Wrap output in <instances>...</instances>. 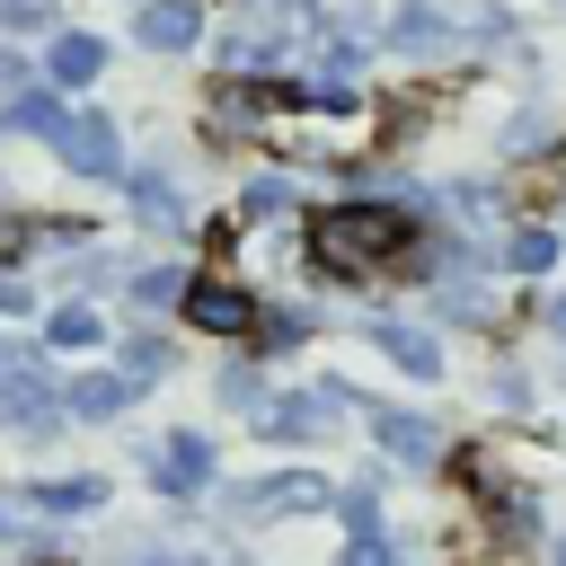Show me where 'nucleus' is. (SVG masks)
Instances as JSON below:
<instances>
[{
	"label": "nucleus",
	"instance_id": "f257e3e1",
	"mask_svg": "<svg viewBox=\"0 0 566 566\" xmlns=\"http://www.w3.org/2000/svg\"><path fill=\"white\" fill-rule=\"evenodd\" d=\"M310 248H318L327 274L371 283V274H389V265L416 248V212H407V203H327L318 230H310Z\"/></svg>",
	"mask_w": 566,
	"mask_h": 566
},
{
	"label": "nucleus",
	"instance_id": "f03ea898",
	"mask_svg": "<svg viewBox=\"0 0 566 566\" xmlns=\"http://www.w3.org/2000/svg\"><path fill=\"white\" fill-rule=\"evenodd\" d=\"M310 27H318V0H239V18H230V35H221V62H230L239 80H256V71L283 62L292 35H310Z\"/></svg>",
	"mask_w": 566,
	"mask_h": 566
},
{
	"label": "nucleus",
	"instance_id": "7ed1b4c3",
	"mask_svg": "<svg viewBox=\"0 0 566 566\" xmlns=\"http://www.w3.org/2000/svg\"><path fill=\"white\" fill-rule=\"evenodd\" d=\"M0 424L18 433V442H53L71 416H62V389L44 380V363L35 354H9L0 363Z\"/></svg>",
	"mask_w": 566,
	"mask_h": 566
},
{
	"label": "nucleus",
	"instance_id": "20e7f679",
	"mask_svg": "<svg viewBox=\"0 0 566 566\" xmlns=\"http://www.w3.org/2000/svg\"><path fill=\"white\" fill-rule=\"evenodd\" d=\"M336 486L318 469H274V478H248L230 486V522H301V513H327Z\"/></svg>",
	"mask_w": 566,
	"mask_h": 566
},
{
	"label": "nucleus",
	"instance_id": "39448f33",
	"mask_svg": "<svg viewBox=\"0 0 566 566\" xmlns=\"http://www.w3.org/2000/svg\"><path fill=\"white\" fill-rule=\"evenodd\" d=\"M186 318L203 327V336H230V345H256V292H239V283H212V274H195L186 283Z\"/></svg>",
	"mask_w": 566,
	"mask_h": 566
},
{
	"label": "nucleus",
	"instance_id": "423d86ee",
	"mask_svg": "<svg viewBox=\"0 0 566 566\" xmlns=\"http://www.w3.org/2000/svg\"><path fill=\"white\" fill-rule=\"evenodd\" d=\"M53 159H62L71 177H115V168H124V142H115V124H106V115H62Z\"/></svg>",
	"mask_w": 566,
	"mask_h": 566
},
{
	"label": "nucleus",
	"instance_id": "0eeeda50",
	"mask_svg": "<svg viewBox=\"0 0 566 566\" xmlns=\"http://www.w3.org/2000/svg\"><path fill=\"white\" fill-rule=\"evenodd\" d=\"M150 486L177 495V504L203 495V486H212V442H203V433H159V451H150Z\"/></svg>",
	"mask_w": 566,
	"mask_h": 566
},
{
	"label": "nucleus",
	"instance_id": "6e6552de",
	"mask_svg": "<svg viewBox=\"0 0 566 566\" xmlns=\"http://www.w3.org/2000/svg\"><path fill=\"white\" fill-rule=\"evenodd\" d=\"M327 407H336L327 389H292V398H265L248 424H256L265 442H318V433H327Z\"/></svg>",
	"mask_w": 566,
	"mask_h": 566
},
{
	"label": "nucleus",
	"instance_id": "1a4fd4ad",
	"mask_svg": "<svg viewBox=\"0 0 566 566\" xmlns=\"http://www.w3.org/2000/svg\"><path fill=\"white\" fill-rule=\"evenodd\" d=\"M133 35H142V53H195L203 44V9L195 0H142Z\"/></svg>",
	"mask_w": 566,
	"mask_h": 566
},
{
	"label": "nucleus",
	"instance_id": "9d476101",
	"mask_svg": "<svg viewBox=\"0 0 566 566\" xmlns=\"http://www.w3.org/2000/svg\"><path fill=\"white\" fill-rule=\"evenodd\" d=\"M371 416V442L389 451V460H407V469H433L442 460V433L424 424V416H407V407H363Z\"/></svg>",
	"mask_w": 566,
	"mask_h": 566
},
{
	"label": "nucleus",
	"instance_id": "9b49d317",
	"mask_svg": "<svg viewBox=\"0 0 566 566\" xmlns=\"http://www.w3.org/2000/svg\"><path fill=\"white\" fill-rule=\"evenodd\" d=\"M389 44H398V53H451L460 27L442 18V0H407V9L389 18Z\"/></svg>",
	"mask_w": 566,
	"mask_h": 566
},
{
	"label": "nucleus",
	"instance_id": "f8f14e48",
	"mask_svg": "<svg viewBox=\"0 0 566 566\" xmlns=\"http://www.w3.org/2000/svg\"><path fill=\"white\" fill-rule=\"evenodd\" d=\"M133 407V380L124 371H80L71 389H62V416H80V424H106V416H124Z\"/></svg>",
	"mask_w": 566,
	"mask_h": 566
},
{
	"label": "nucleus",
	"instance_id": "ddd939ff",
	"mask_svg": "<svg viewBox=\"0 0 566 566\" xmlns=\"http://www.w3.org/2000/svg\"><path fill=\"white\" fill-rule=\"evenodd\" d=\"M44 71H53L62 88H88V80L106 71V35H88V27H71V35H53V53H44Z\"/></svg>",
	"mask_w": 566,
	"mask_h": 566
},
{
	"label": "nucleus",
	"instance_id": "4468645a",
	"mask_svg": "<svg viewBox=\"0 0 566 566\" xmlns=\"http://www.w3.org/2000/svg\"><path fill=\"white\" fill-rule=\"evenodd\" d=\"M371 345H380L398 371H416V380H442V345H433L424 327H398V318H380V327H371Z\"/></svg>",
	"mask_w": 566,
	"mask_h": 566
},
{
	"label": "nucleus",
	"instance_id": "2eb2a0df",
	"mask_svg": "<svg viewBox=\"0 0 566 566\" xmlns=\"http://www.w3.org/2000/svg\"><path fill=\"white\" fill-rule=\"evenodd\" d=\"M27 504L53 513V522H62V513H97V504H106V478H88V469H80V478H44Z\"/></svg>",
	"mask_w": 566,
	"mask_h": 566
},
{
	"label": "nucleus",
	"instance_id": "dca6fc26",
	"mask_svg": "<svg viewBox=\"0 0 566 566\" xmlns=\"http://www.w3.org/2000/svg\"><path fill=\"white\" fill-rule=\"evenodd\" d=\"M44 345L88 354V345H106V327H97V310H88V301H62V310H44Z\"/></svg>",
	"mask_w": 566,
	"mask_h": 566
},
{
	"label": "nucleus",
	"instance_id": "f3484780",
	"mask_svg": "<svg viewBox=\"0 0 566 566\" xmlns=\"http://www.w3.org/2000/svg\"><path fill=\"white\" fill-rule=\"evenodd\" d=\"M133 212H142L150 230H177V221H186V203H177V186H168L159 168H142V177H133Z\"/></svg>",
	"mask_w": 566,
	"mask_h": 566
},
{
	"label": "nucleus",
	"instance_id": "a211bd4d",
	"mask_svg": "<svg viewBox=\"0 0 566 566\" xmlns=\"http://www.w3.org/2000/svg\"><path fill=\"white\" fill-rule=\"evenodd\" d=\"M504 265H513V274H548V265H557V230H548V221H522L513 248H504Z\"/></svg>",
	"mask_w": 566,
	"mask_h": 566
},
{
	"label": "nucleus",
	"instance_id": "6ab92c4d",
	"mask_svg": "<svg viewBox=\"0 0 566 566\" xmlns=\"http://www.w3.org/2000/svg\"><path fill=\"white\" fill-rule=\"evenodd\" d=\"M168 363H177V354H168V336H159V327H142V336H124V380H133V389H142V380H159Z\"/></svg>",
	"mask_w": 566,
	"mask_h": 566
},
{
	"label": "nucleus",
	"instance_id": "aec40b11",
	"mask_svg": "<svg viewBox=\"0 0 566 566\" xmlns=\"http://www.w3.org/2000/svg\"><path fill=\"white\" fill-rule=\"evenodd\" d=\"M124 292H133L142 310H159V301H186V274H177V265H133Z\"/></svg>",
	"mask_w": 566,
	"mask_h": 566
},
{
	"label": "nucleus",
	"instance_id": "412c9836",
	"mask_svg": "<svg viewBox=\"0 0 566 566\" xmlns=\"http://www.w3.org/2000/svg\"><path fill=\"white\" fill-rule=\"evenodd\" d=\"M336 513H345V531H354V539H371V531H380V495H371V478L336 486Z\"/></svg>",
	"mask_w": 566,
	"mask_h": 566
},
{
	"label": "nucleus",
	"instance_id": "4be33fe9",
	"mask_svg": "<svg viewBox=\"0 0 566 566\" xmlns=\"http://www.w3.org/2000/svg\"><path fill=\"white\" fill-rule=\"evenodd\" d=\"M9 124L18 133H62V106L53 97H9Z\"/></svg>",
	"mask_w": 566,
	"mask_h": 566
},
{
	"label": "nucleus",
	"instance_id": "5701e85b",
	"mask_svg": "<svg viewBox=\"0 0 566 566\" xmlns=\"http://www.w3.org/2000/svg\"><path fill=\"white\" fill-rule=\"evenodd\" d=\"M62 18V0H0V27L9 35H27V27H53Z\"/></svg>",
	"mask_w": 566,
	"mask_h": 566
},
{
	"label": "nucleus",
	"instance_id": "b1692460",
	"mask_svg": "<svg viewBox=\"0 0 566 566\" xmlns=\"http://www.w3.org/2000/svg\"><path fill=\"white\" fill-rule=\"evenodd\" d=\"M18 548H27V566H80V557H71V539H62V531H27V539H18Z\"/></svg>",
	"mask_w": 566,
	"mask_h": 566
},
{
	"label": "nucleus",
	"instance_id": "393cba45",
	"mask_svg": "<svg viewBox=\"0 0 566 566\" xmlns=\"http://www.w3.org/2000/svg\"><path fill=\"white\" fill-rule=\"evenodd\" d=\"M239 203H248V221H265V212H283V203H292V186H283V177H256Z\"/></svg>",
	"mask_w": 566,
	"mask_h": 566
},
{
	"label": "nucleus",
	"instance_id": "a878e982",
	"mask_svg": "<svg viewBox=\"0 0 566 566\" xmlns=\"http://www.w3.org/2000/svg\"><path fill=\"white\" fill-rule=\"evenodd\" d=\"M221 398H230V407H265V389H256V371H248V363H230V371H221Z\"/></svg>",
	"mask_w": 566,
	"mask_h": 566
},
{
	"label": "nucleus",
	"instance_id": "bb28decb",
	"mask_svg": "<svg viewBox=\"0 0 566 566\" xmlns=\"http://www.w3.org/2000/svg\"><path fill=\"white\" fill-rule=\"evenodd\" d=\"M0 97H27V53L0 44Z\"/></svg>",
	"mask_w": 566,
	"mask_h": 566
},
{
	"label": "nucleus",
	"instance_id": "cd10ccee",
	"mask_svg": "<svg viewBox=\"0 0 566 566\" xmlns=\"http://www.w3.org/2000/svg\"><path fill=\"white\" fill-rule=\"evenodd\" d=\"M336 566H389V548H380V531H371V539H345V557H336Z\"/></svg>",
	"mask_w": 566,
	"mask_h": 566
},
{
	"label": "nucleus",
	"instance_id": "c85d7f7f",
	"mask_svg": "<svg viewBox=\"0 0 566 566\" xmlns=\"http://www.w3.org/2000/svg\"><path fill=\"white\" fill-rule=\"evenodd\" d=\"M27 513H35L27 495H0V539H27Z\"/></svg>",
	"mask_w": 566,
	"mask_h": 566
},
{
	"label": "nucleus",
	"instance_id": "c756f323",
	"mask_svg": "<svg viewBox=\"0 0 566 566\" xmlns=\"http://www.w3.org/2000/svg\"><path fill=\"white\" fill-rule=\"evenodd\" d=\"M0 310H9V318H18V310H35V292H27V283H18L9 265H0Z\"/></svg>",
	"mask_w": 566,
	"mask_h": 566
},
{
	"label": "nucleus",
	"instance_id": "7c9ffc66",
	"mask_svg": "<svg viewBox=\"0 0 566 566\" xmlns=\"http://www.w3.org/2000/svg\"><path fill=\"white\" fill-rule=\"evenodd\" d=\"M548 327H557V336H566V292H557V301H548Z\"/></svg>",
	"mask_w": 566,
	"mask_h": 566
},
{
	"label": "nucleus",
	"instance_id": "2f4dec72",
	"mask_svg": "<svg viewBox=\"0 0 566 566\" xmlns=\"http://www.w3.org/2000/svg\"><path fill=\"white\" fill-rule=\"evenodd\" d=\"M142 566H186V557H142Z\"/></svg>",
	"mask_w": 566,
	"mask_h": 566
},
{
	"label": "nucleus",
	"instance_id": "473e14b6",
	"mask_svg": "<svg viewBox=\"0 0 566 566\" xmlns=\"http://www.w3.org/2000/svg\"><path fill=\"white\" fill-rule=\"evenodd\" d=\"M557 566H566V539H557Z\"/></svg>",
	"mask_w": 566,
	"mask_h": 566
}]
</instances>
